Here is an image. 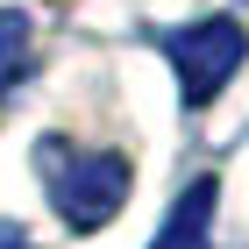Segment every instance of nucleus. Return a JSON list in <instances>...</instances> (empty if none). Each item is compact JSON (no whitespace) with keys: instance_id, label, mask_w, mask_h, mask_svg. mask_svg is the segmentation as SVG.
<instances>
[{"instance_id":"2","label":"nucleus","mask_w":249,"mask_h":249,"mask_svg":"<svg viewBox=\"0 0 249 249\" xmlns=\"http://www.w3.org/2000/svg\"><path fill=\"white\" fill-rule=\"evenodd\" d=\"M164 50H171V64H178L185 107H207V100L221 93L235 71H242V57H249V29H242V21H228V15H213V21L178 29Z\"/></svg>"},{"instance_id":"4","label":"nucleus","mask_w":249,"mask_h":249,"mask_svg":"<svg viewBox=\"0 0 249 249\" xmlns=\"http://www.w3.org/2000/svg\"><path fill=\"white\" fill-rule=\"evenodd\" d=\"M29 64V15H15V7H0V86Z\"/></svg>"},{"instance_id":"5","label":"nucleus","mask_w":249,"mask_h":249,"mask_svg":"<svg viewBox=\"0 0 249 249\" xmlns=\"http://www.w3.org/2000/svg\"><path fill=\"white\" fill-rule=\"evenodd\" d=\"M0 249H29V228H15V221H0Z\"/></svg>"},{"instance_id":"3","label":"nucleus","mask_w":249,"mask_h":249,"mask_svg":"<svg viewBox=\"0 0 249 249\" xmlns=\"http://www.w3.org/2000/svg\"><path fill=\"white\" fill-rule=\"evenodd\" d=\"M213 199H221V185H213V178H192V185L171 199V213H164V235H157L150 249H207Z\"/></svg>"},{"instance_id":"1","label":"nucleus","mask_w":249,"mask_h":249,"mask_svg":"<svg viewBox=\"0 0 249 249\" xmlns=\"http://www.w3.org/2000/svg\"><path fill=\"white\" fill-rule=\"evenodd\" d=\"M36 171H43V192H50L57 221L78 228V235L107 228L121 213V199H128V185H135V164L121 150H71L57 135L36 142Z\"/></svg>"}]
</instances>
